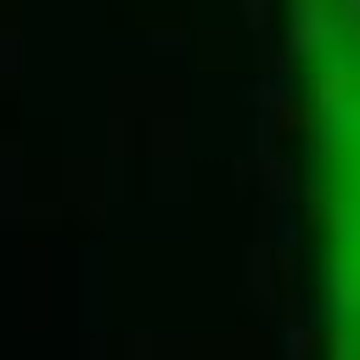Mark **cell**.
<instances>
[{
	"label": "cell",
	"mask_w": 360,
	"mask_h": 360,
	"mask_svg": "<svg viewBox=\"0 0 360 360\" xmlns=\"http://www.w3.org/2000/svg\"><path fill=\"white\" fill-rule=\"evenodd\" d=\"M315 360H360V0H276Z\"/></svg>",
	"instance_id": "cell-1"
}]
</instances>
